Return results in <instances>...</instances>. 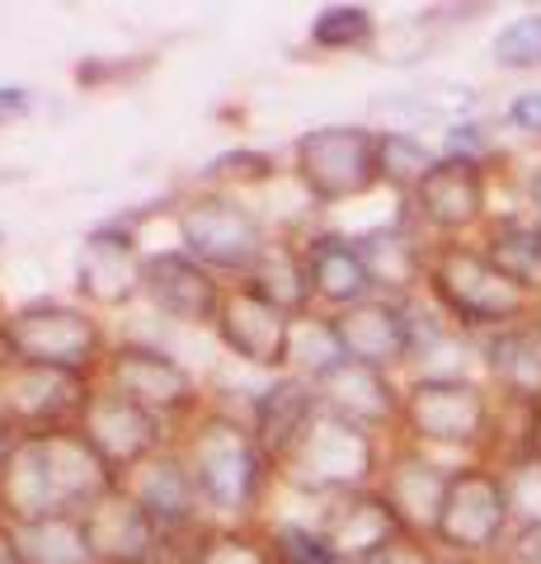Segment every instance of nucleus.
I'll return each instance as SVG.
<instances>
[{
	"label": "nucleus",
	"mask_w": 541,
	"mask_h": 564,
	"mask_svg": "<svg viewBox=\"0 0 541 564\" xmlns=\"http://www.w3.org/2000/svg\"><path fill=\"white\" fill-rule=\"evenodd\" d=\"M113 485L118 475L104 466L80 429L29 433L0 470V513L14 522L85 518Z\"/></svg>",
	"instance_id": "nucleus-1"
},
{
	"label": "nucleus",
	"mask_w": 541,
	"mask_h": 564,
	"mask_svg": "<svg viewBox=\"0 0 541 564\" xmlns=\"http://www.w3.org/2000/svg\"><path fill=\"white\" fill-rule=\"evenodd\" d=\"M424 292L439 315H447L452 329L462 334H495L509 329L518 321H528L537 302L522 288H513L480 245L466 240H443L429 250V273H424Z\"/></svg>",
	"instance_id": "nucleus-2"
},
{
	"label": "nucleus",
	"mask_w": 541,
	"mask_h": 564,
	"mask_svg": "<svg viewBox=\"0 0 541 564\" xmlns=\"http://www.w3.org/2000/svg\"><path fill=\"white\" fill-rule=\"evenodd\" d=\"M400 429L419 447L480 452L495 443V400L470 377L429 372L414 377L400 395Z\"/></svg>",
	"instance_id": "nucleus-3"
},
{
	"label": "nucleus",
	"mask_w": 541,
	"mask_h": 564,
	"mask_svg": "<svg viewBox=\"0 0 541 564\" xmlns=\"http://www.w3.org/2000/svg\"><path fill=\"white\" fill-rule=\"evenodd\" d=\"M194 489L207 508L217 513H250L264 494V475L273 470L259 452L250 423H231V419H207L188 433V443L180 447Z\"/></svg>",
	"instance_id": "nucleus-4"
},
{
	"label": "nucleus",
	"mask_w": 541,
	"mask_h": 564,
	"mask_svg": "<svg viewBox=\"0 0 541 564\" xmlns=\"http://www.w3.org/2000/svg\"><path fill=\"white\" fill-rule=\"evenodd\" d=\"M509 532H513V513H509L504 470L490 462H466L452 470L443 513H439V527H433L439 555L476 564L485 555H499Z\"/></svg>",
	"instance_id": "nucleus-5"
},
{
	"label": "nucleus",
	"mask_w": 541,
	"mask_h": 564,
	"mask_svg": "<svg viewBox=\"0 0 541 564\" xmlns=\"http://www.w3.org/2000/svg\"><path fill=\"white\" fill-rule=\"evenodd\" d=\"M377 147H381V132L354 128V122L311 128L296 137V147H292V174H296V184L306 188V198L321 207L358 203L381 184Z\"/></svg>",
	"instance_id": "nucleus-6"
},
{
	"label": "nucleus",
	"mask_w": 541,
	"mask_h": 564,
	"mask_svg": "<svg viewBox=\"0 0 541 564\" xmlns=\"http://www.w3.org/2000/svg\"><path fill=\"white\" fill-rule=\"evenodd\" d=\"M296 489L306 494H325V499H339V494H358L372 489L381 456H377V433L354 429L335 414H316L306 423L302 443L288 452V462L278 466Z\"/></svg>",
	"instance_id": "nucleus-7"
},
{
	"label": "nucleus",
	"mask_w": 541,
	"mask_h": 564,
	"mask_svg": "<svg viewBox=\"0 0 541 564\" xmlns=\"http://www.w3.org/2000/svg\"><path fill=\"white\" fill-rule=\"evenodd\" d=\"M10 339L20 352L24 367H47V372H66V377H85L104 367V329L76 306L62 302H33L24 311H14L10 321Z\"/></svg>",
	"instance_id": "nucleus-8"
},
{
	"label": "nucleus",
	"mask_w": 541,
	"mask_h": 564,
	"mask_svg": "<svg viewBox=\"0 0 541 564\" xmlns=\"http://www.w3.org/2000/svg\"><path fill=\"white\" fill-rule=\"evenodd\" d=\"M184 254H194L207 273H250L255 259L264 254V231H259L255 212L240 207L236 198L207 193L174 212Z\"/></svg>",
	"instance_id": "nucleus-9"
},
{
	"label": "nucleus",
	"mask_w": 541,
	"mask_h": 564,
	"mask_svg": "<svg viewBox=\"0 0 541 564\" xmlns=\"http://www.w3.org/2000/svg\"><path fill=\"white\" fill-rule=\"evenodd\" d=\"M104 391L132 400L137 410H147L155 419H170V414H184L194 410V377L184 372L180 362L161 348H147V344H118L109 358H104Z\"/></svg>",
	"instance_id": "nucleus-10"
},
{
	"label": "nucleus",
	"mask_w": 541,
	"mask_h": 564,
	"mask_svg": "<svg viewBox=\"0 0 541 564\" xmlns=\"http://www.w3.org/2000/svg\"><path fill=\"white\" fill-rule=\"evenodd\" d=\"M410 203H414V217L429 231L457 240L466 231H476V226H485V217H490V170L439 155V165L419 180Z\"/></svg>",
	"instance_id": "nucleus-11"
},
{
	"label": "nucleus",
	"mask_w": 541,
	"mask_h": 564,
	"mask_svg": "<svg viewBox=\"0 0 541 564\" xmlns=\"http://www.w3.org/2000/svg\"><path fill=\"white\" fill-rule=\"evenodd\" d=\"M95 391H85L80 377L47 372V367L14 362L0 377V414L20 423V433H52V429H76L85 404Z\"/></svg>",
	"instance_id": "nucleus-12"
},
{
	"label": "nucleus",
	"mask_w": 541,
	"mask_h": 564,
	"mask_svg": "<svg viewBox=\"0 0 541 564\" xmlns=\"http://www.w3.org/2000/svg\"><path fill=\"white\" fill-rule=\"evenodd\" d=\"M76 429L85 433V443L104 456V466H109L118 480L142 466L147 456L165 452V423L113 391H95Z\"/></svg>",
	"instance_id": "nucleus-13"
},
{
	"label": "nucleus",
	"mask_w": 541,
	"mask_h": 564,
	"mask_svg": "<svg viewBox=\"0 0 541 564\" xmlns=\"http://www.w3.org/2000/svg\"><path fill=\"white\" fill-rule=\"evenodd\" d=\"M344 358L368 362L391 377V367L414 362V306L396 296H368V302L348 306L335 315Z\"/></svg>",
	"instance_id": "nucleus-14"
},
{
	"label": "nucleus",
	"mask_w": 541,
	"mask_h": 564,
	"mask_svg": "<svg viewBox=\"0 0 541 564\" xmlns=\"http://www.w3.org/2000/svg\"><path fill=\"white\" fill-rule=\"evenodd\" d=\"M217 339L246 358L255 367H283L288 362V334H292V315L278 311L273 302H264L250 282H236V288L221 292L217 306Z\"/></svg>",
	"instance_id": "nucleus-15"
},
{
	"label": "nucleus",
	"mask_w": 541,
	"mask_h": 564,
	"mask_svg": "<svg viewBox=\"0 0 541 564\" xmlns=\"http://www.w3.org/2000/svg\"><path fill=\"white\" fill-rule=\"evenodd\" d=\"M221 282L184 250H151L142 263V296L184 325H213L221 306Z\"/></svg>",
	"instance_id": "nucleus-16"
},
{
	"label": "nucleus",
	"mask_w": 541,
	"mask_h": 564,
	"mask_svg": "<svg viewBox=\"0 0 541 564\" xmlns=\"http://www.w3.org/2000/svg\"><path fill=\"white\" fill-rule=\"evenodd\" d=\"M142 245L123 226H99L85 236L80 254H76V288L85 302L95 306H128L132 296H142Z\"/></svg>",
	"instance_id": "nucleus-17"
},
{
	"label": "nucleus",
	"mask_w": 541,
	"mask_h": 564,
	"mask_svg": "<svg viewBox=\"0 0 541 564\" xmlns=\"http://www.w3.org/2000/svg\"><path fill=\"white\" fill-rule=\"evenodd\" d=\"M311 391H316L321 414H335L344 423H354V429H368V433L400 429V395L405 391H396L391 377L368 362L344 358L339 367H329Z\"/></svg>",
	"instance_id": "nucleus-18"
},
{
	"label": "nucleus",
	"mask_w": 541,
	"mask_h": 564,
	"mask_svg": "<svg viewBox=\"0 0 541 564\" xmlns=\"http://www.w3.org/2000/svg\"><path fill=\"white\" fill-rule=\"evenodd\" d=\"M325 541L339 551L344 564H363L372 560L377 551H387L391 541L410 536L405 522L396 518V508L381 499V489H358V494H339V499H329L325 508V522H321Z\"/></svg>",
	"instance_id": "nucleus-19"
},
{
	"label": "nucleus",
	"mask_w": 541,
	"mask_h": 564,
	"mask_svg": "<svg viewBox=\"0 0 541 564\" xmlns=\"http://www.w3.org/2000/svg\"><path fill=\"white\" fill-rule=\"evenodd\" d=\"M452 470L457 466H443V462H433V456H424V452H400L396 462L381 466L377 489H381V499L396 508V518L405 522L410 536L433 541V527H439Z\"/></svg>",
	"instance_id": "nucleus-20"
},
{
	"label": "nucleus",
	"mask_w": 541,
	"mask_h": 564,
	"mask_svg": "<svg viewBox=\"0 0 541 564\" xmlns=\"http://www.w3.org/2000/svg\"><path fill=\"white\" fill-rule=\"evenodd\" d=\"M80 527L95 551V564H155V551H161V536H165L132 503V494H123L118 485L80 518Z\"/></svg>",
	"instance_id": "nucleus-21"
},
{
	"label": "nucleus",
	"mask_w": 541,
	"mask_h": 564,
	"mask_svg": "<svg viewBox=\"0 0 541 564\" xmlns=\"http://www.w3.org/2000/svg\"><path fill=\"white\" fill-rule=\"evenodd\" d=\"M118 489L132 494V503L161 527V532H180V527L194 522V513L203 508L198 489H194V475H188L184 456L180 452H155L147 456L137 470H128Z\"/></svg>",
	"instance_id": "nucleus-22"
},
{
	"label": "nucleus",
	"mask_w": 541,
	"mask_h": 564,
	"mask_svg": "<svg viewBox=\"0 0 541 564\" xmlns=\"http://www.w3.org/2000/svg\"><path fill=\"white\" fill-rule=\"evenodd\" d=\"M480 362L490 372L495 391L518 404V410H537L541 404V325L537 315L518 321L509 329H495L480 339Z\"/></svg>",
	"instance_id": "nucleus-23"
},
{
	"label": "nucleus",
	"mask_w": 541,
	"mask_h": 564,
	"mask_svg": "<svg viewBox=\"0 0 541 564\" xmlns=\"http://www.w3.org/2000/svg\"><path fill=\"white\" fill-rule=\"evenodd\" d=\"M306 273H311V296L335 311H348L358 302L377 296V282H372V269L363 259L358 240L344 236V231H321L311 236L306 245Z\"/></svg>",
	"instance_id": "nucleus-24"
},
{
	"label": "nucleus",
	"mask_w": 541,
	"mask_h": 564,
	"mask_svg": "<svg viewBox=\"0 0 541 564\" xmlns=\"http://www.w3.org/2000/svg\"><path fill=\"white\" fill-rule=\"evenodd\" d=\"M316 414H321L316 391H311L306 381H296V377L273 381L264 395H255L250 433H255V443H259V452H264V462H269L273 470L288 462V452L302 443L306 423L316 419Z\"/></svg>",
	"instance_id": "nucleus-25"
},
{
	"label": "nucleus",
	"mask_w": 541,
	"mask_h": 564,
	"mask_svg": "<svg viewBox=\"0 0 541 564\" xmlns=\"http://www.w3.org/2000/svg\"><path fill=\"white\" fill-rule=\"evenodd\" d=\"M363 259L372 269L377 282V296H396V302H410L414 288H424V273H429V250L419 245L414 236H405V226L391 221V226H377V231H363L354 236Z\"/></svg>",
	"instance_id": "nucleus-26"
},
{
	"label": "nucleus",
	"mask_w": 541,
	"mask_h": 564,
	"mask_svg": "<svg viewBox=\"0 0 541 564\" xmlns=\"http://www.w3.org/2000/svg\"><path fill=\"white\" fill-rule=\"evenodd\" d=\"M480 250L513 288H522L532 302H541V221H522V217L490 221Z\"/></svg>",
	"instance_id": "nucleus-27"
},
{
	"label": "nucleus",
	"mask_w": 541,
	"mask_h": 564,
	"mask_svg": "<svg viewBox=\"0 0 541 564\" xmlns=\"http://www.w3.org/2000/svg\"><path fill=\"white\" fill-rule=\"evenodd\" d=\"M240 282H250V288L264 296V302H273L278 311L306 315L311 273H306V250H296V245H264V254L255 259V269Z\"/></svg>",
	"instance_id": "nucleus-28"
},
{
	"label": "nucleus",
	"mask_w": 541,
	"mask_h": 564,
	"mask_svg": "<svg viewBox=\"0 0 541 564\" xmlns=\"http://www.w3.org/2000/svg\"><path fill=\"white\" fill-rule=\"evenodd\" d=\"M10 551L20 555V564H95V551L85 541L80 518H57V522H14Z\"/></svg>",
	"instance_id": "nucleus-29"
},
{
	"label": "nucleus",
	"mask_w": 541,
	"mask_h": 564,
	"mask_svg": "<svg viewBox=\"0 0 541 564\" xmlns=\"http://www.w3.org/2000/svg\"><path fill=\"white\" fill-rule=\"evenodd\" d=\"M344 362V344L335 329V315H292V334H288V362L296 381L316 386L329 367Z\"/></svg>",
	"instance_id": "nucleus-30"
},
{
	"label": "nucleus",
	"mask_w": 541,
	"mask_h": 564,
	"mask_svg": "<svg viewBox=\"0 0 541 564\" xmlns=\"http://www.w3.org/2000/svg\"><path fill=\"white\" fill-rule=\"evenodd\" d=\"M377 155H381V184H391L410 198V193L419 188V180L439 165L443 151H433L429 141H419L414 132H381Z\"/></svg>",
	"instance_id": "nucleus-31"
},
{
	"label": "nucleus",
	"mask_w": 541,
	"mask_h": 564,
	"mask_svg": "<svg viewBox=\"0 0 541 564\" xmlns=\"http://www.w3.org/2000/svg\"><path fill=\"white\" fill-rule=\"evenodd\" d=\"M377 20L368 6H329L311 20V43L321 52H354V47H372L377 39Z\"/></svg>",
	"instance_id": "nucleus-32"
},
{
	"label": "nucleus",
	"mask_w": 541,
	"mask_h": 564,
	"mask_svg": "<svg viewBox=\"0 0 541 564\" xmlns=\"http://www.w3.org/2000/svg\"><path fill=\"white\" fill-rule=\"evenodd\" d=\"M490 62L499 70H541V10L518 14L490 39Z\"/></svg>",
	"instance_id": "nucleus-33"
},
{
	"label": "nucleus",
	"mask_w": 541,
	"mask_h": 564,
	"mask_svg": "<svg viewBox=\"0 0 541 564\" xmlns=\"http://www.w3.org/2000/svg\"><path fill=\"white\" fill-rule=\"evenodd\" d=\"M504 489H509L513 532H541V462L513 456V462L504 466Z\"/></svg>",
	"instance_id": "nucleus-34"
},
{
	"label": "nucleus",
	"mask_w": 541,
	"mask_h": 564,
	"mask_svg": "<svg viewBox=\"0 0 541 564\" xmlns=\"http://www.w3.org/2000/svg\"><path fill=\"white\" fill-rule=\"evenodd\" d=\"M269 555L273 564H344L321 527H278L269 536Z\"/></svg>",
	"instance_id": "nucleus-35"
},
{
	"label": "nucleus",
	"mask_w": 541,
	"mask_h": 564,
	"mask_svg": "<svg viewBox=\"0 0 541 564\" xmlns=\"http://www.w3.org/2000/svg\"><path fill=\"white\" fill-rule=\"evenodd\" d=\"M188 564H273V555H269V545H259L240 532H213L198 541Z\"/></svg>",
	"instance_id": "nucleus-36"
},
{
	"label": "nucleus",
	"mask_w": 541,
	"mask_h": 564,
	"mask_svg": "<svg viewBox=\"0 0 541 564\" xmlns=\"http://www.w3.org/2000/svg\"><path fill=\"white\" fill-rule=\"evenodd\" d=\"M443 155H452V161H470V165H485L490 170V155H495V141L490 132L480 128V122H447V137H443Z\"/></svg>",
	"instance_id": "nucleus-37"
},
{
	"label": "nucleus",
	"mask_w": 541,
	"mask_h": 564,
	"mask_svg": "<svg viewBox=\"0 0 541 564\" xmlns=\"http://www.w3.org/2000/svg\"><path fill=\"white\" fill-rule=\"evenodd\" d=\"M213 180H240V184H255V180H269L273 174V161L269 155H255V151H226L207 165Z\"/></svg>",
	"instance_id": "nucleus-38"
},
{
	"label": "nucleus",
	"mask_w": 541,
	"mask_h": 564,
	"mask_svg": "<svg viewBox=\"0 0 541 564\" xmlns=\"http://www.w3.org/2000/svg\"><path fill=\"white\" fill-rule=\"evenodd\" d=\"M439 545L424 541V536H400L391 541L387 551H377L372 560H363V564H439Z\"/></svg>",
	"instance_id": "nucleus-39"
},
{
	"label": "nucleus",
	"mask_w": 541,
	"mask_h": 564,
	"mask_svg": "<svg viewBox=\"0 0 541 564\" xmlns=\"http://www.w3.org/2000/svg\"><path fill=\"white\" fill-rule=\"evenodd\" d=\"M509 122H513L518 132H528V137H541V90L513 95V104H509Z\"/></svg>",
	"instance_id": "nucleus-40"
},
{
	"label": "nucleus",
	"mask_w": 541,
	"mask_h": 564,
	"mask_svg": "<svg viewBox=\"0 0 541 564\" xmlns=\"http://www.w3.org/2000/svg\"><path fill=\"white\" fill-rule=\"evenodd\" d=\"M513 456H532V462H541V404L537 410H522V437H518Z\"/></svg>",
	"instance_id": "nucleus-41"
},
{
	"label": "nucleus",
	"mask_w": 541,
	"mask_h": 564,
	"mask_svg": "<svg viewBox=\"0 0 541 564\" xmlns=\"http://www.w3.org/2000/svg\"><path fill=\"white\" fill-rule=\"evenodd\" d=\"M509 564H541V532H513Z\"/></svg>",
	"instance_id": "nucleus-42"
},
{
	"label": "nucleus",
	"mask_w": 541,
	"mask_h": 564,
	"mask_svg": "<svg viewBox=\"0 0 541 564\" xmlns=\"http://www.w3.org/2000/svg\"><path fill=\"white\" fill-rule=\"evenodd\" d=\"M20 443H24L20 423H14V419H6V414H0V470H6V466H10V456H14V452H20Z\"/></svg>",
	"instance_id": "nucleus-43"
},
{
	"label": "nucleus",
	"mask_w": 541,
	"mask_h": 564,
	"mask_svg": "<svg viewBox=\"0 0 541 564\" xmlns=\"http://www.w3.org/2000/svg\"><path fill=\"white\" fill-rule=\"evenodd\" d=\"M29 90H0V122H10V118H20L29 113Z\"/></svg>",
	"instance_id": "nucleus-44"
},
{
	"label": "nucleus",
	"mask_w": 541,
	"mask_h": 564,
	"mask_svg": "<svg viewBox=\"0 0 541 564\" xmlns=\"http://www.w3.org/2000/svg\"><path fill=\"white\" fill-rule=\"evenodd\" d=\"M14 362H20V352H14V339H10V329H6V321H0V377H6Z\"/></svg>",
	"instance_id": "nucleus-45"
},
{
	"label": "nucleus",
	"mask_w": 541,
	"mask_h": 564,
	"mask_svg": "<svg viewBox=\"0 0 541 564\" xmlns=\"http://www.w3.org/2000/svg\"><path fill=\"white\" fill-rule=\"evenodd\" d=\"M528 203H532V217L541 221V165L532 170V180H528Z\"/></svg>",
	"instance_id": "nucleus-46"
},
{
	"label": "nucleus",
	"mask_w": 541,
	"mask_h": 564,
	"mask_svg": "<svg viewBox=\"0 0 541 564\" xmlns=\"http://www.w3.org/2000/svg\"><path fill=\"white\" fill-rule=\"evenodd\" d=\"M439 564H470V560H447V555H443V560H439Z\"/></svg>",
	"instance_id": "nucleus-47"
},
{
	"label": "nucleus",
	"mask_w": 541,
	"mask_h": 564,
	"mask_svg": "<svg viewBox=\"0 0 541 564\" xmlns=\"http://www.w3.org/2000/svg\"><path fill=\"white\" fill-rule=\"evenodd\" d=\"M532 315H537V325H541V302H537V311H532Z\"/></svg>",
	"instance_id": "nucleus-48"
},
{
	"label": "nucleus",
	"mask_w": 541,
	"mask_h": 564,
	"mask_svg": "<svg viewBox=\"0 0 541 564\" xmlns=\"http://www.w3.org/2000/svg\"><path fill=\"white\" fill-rule=\"evenodd\" d=\"M0 518H6V513H0Z\"/></svg>",
	"instance_id": "nucleus-49"
}]
</instances>
